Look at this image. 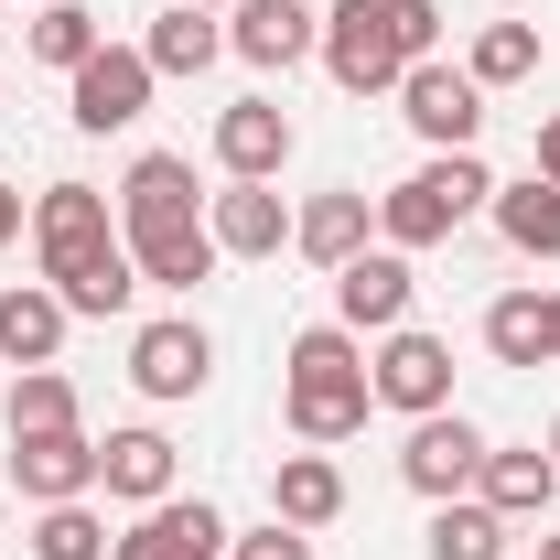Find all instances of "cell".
Returning a JSON list of instances; mask_svg holds the SVG:
<instances>
[{"mask_svg": "<svg viewBox=\"0 0 560 560\" xmlns=\"http://www.w3.org/2000/svg\"><path fill=\"white\" fill-rule=\"evenodd\" d=\"M119 237H130V259L151 291H206L226 259H215L206 237V206H195V162L184 151H140L130 173H119Z\"/></svg>", "mask_w": 560, "mask_h": 560, "instance_id": "obj_1", "label": "cell"}, {"mask_svg": "<svg viewBox=\"0 0 560 560\" xmlns=\"http://www.w3.org/2000/svg\"><path fill=\"white\" fill-rule=\"evenodd\" d=\"M377 410V388H366V335L346 324H302L291 355H280V420H291V442H313V453H335L355 442Z\"/></svg>", "mask_w": 560, "mask_h": 560, "instance_id": "obj_2", "label": "cell"}, {"mask_svg": "<svg viewBox=\"0 0 560 560\" xmlns=\"http://www.w3.org/2000/svg\"><path fill=\"white\" fill-rule=\"evenodd\" d=\"M442 55V11L431 0H335L324 11V75L346 97H399V75Z\"/></svg>", "mask_w": 560, "mask_h": 560, "instance_id": "obj_3", "label": "cell"}, {"mask_svg": "<svg viewBox=\"0 0 560 560\" xmlns=\"http://www.w3.org/2000/svg\"><path fill=\"white\" fill-rule=\"evenodd\" d=\"M486 206H495V173H486V162H475V151H431L410 184L377 195V248H399V259H410V248H442L464 215H486Z\"/></svg>", "mask_w": 560, "mask_h": 560, "instance_id": "obj_4", "label": "cell"}, {"mask_svg": "<svg viewBox=\"0 0 560 560\" xmlns=\"http://www.w3.org/2000/svg\"><path fill=\"white\" fill-rule=\"evenodd\" d=\"M366 388H377V410H399V420L453 410V346L420 335V324H399V335H377V355H366Z\"/></svg>", "mask_w": 560, "mask_h": 560, "instance_id": "obj_5", "label": "cell"}, {"mask_svg": "<svg viewBox=\"0 0 560 560\" xmlns=\"http://www.w3.org/2000/svg\"><path fill=\"white\" fill-rule=\"evenodd\" d=\"M151 86H162V75H151L140 44H97V55L66 75V119H75L86 140H108V130H130L140 108H151Z\"/></svg>", "mask_w": 560, "mask_h": 560, "instance_id": "obj_6", "label": "cell"}, {"mask_svg": "<svg viewBox=\"0 0 560 560\" xmlns=\"http://www.w3.org/2000/svg\"><path fill=\"white\" fill-rule=\"evenodd\" d=\"M475 475H486V431H475L464 410L410 420V442H399V486H410V495L453 506V495H475Z\"/></svg>", "mask_w": 560, "mask_h": 560, "instance_id": "obj_7", "label": "cell"}, {"mask_svg": "<svg viewBox=\"0 0 560 560\" xmlns=\"http://www.w3.org/2000/svg\"><path fill=\"white\" fill-rule=\"evenodd\" d=\"M206 377H215V335L195 324V313H162V324H140L130 335V388L140 399H206Z\"/></svg>", "mask_w": 560, "mask_h": 560, "instance_id": "obj_8", "label": "cell"}, {"mask_svg": "<svg viewBox=\"0 0 560 560\" xmlns=\"http://www.w3.org/2000/svg\"><path fill=\"white\" fill-rule=\"evenodd\" d=\"M399 119H410L431 151H475V130H486V86L464 66H442V55H420L410 75H399Z\"/></svg>", "mask_w": 560, "mask_h": 560, "instance_id": "obj_9", "label": "cell"}, {"mask_svg": "<svg viewBox=\"0 0 560 560\" xmlns=\"http://www.w3.org/2000/svg\"><path fill=\"white\" fill-rule=\"evenodd\" d=\"M11 495H22V506H75V495H97V442H86V420H75V431H11Z\"/></svg>", "mask_w": 560, "mask_h": 560, "instance_id": "obj_10", "label": "cell"}, {"mask_svg": "<svg viewBox=\"0 0 560 560\" xmlns=\"http://www.w3.org/2000/svg\"><path fill=\"white\" fill-rule=\"evenodd\" d=\"M22 237H33V270L55 280V270H75L86 248H108V237H119V215H108V195H97V184H44Z\"/></svg>", "mask_w": 560, "mask_h": 560, "instance_id": "obj_11", "label": "cell"}, {"mask_svg": "<svg viewBox=\"0 0 560 560\" xmlns=\"http://www.w3.org/2000/svg\"><path fill=\"white\" fill-rule=\"evenodd\" d=\"M226 517H215L206 495H162V506H140L130 528L108 539V560H226Z\"/></svg>", "mask_w": 560, "mask_h": 560, "instance_id": "obj_12", "label": "cell"}, {"mask_svg": "<svg viewBox=\"0 0 560 560\" xmlns=\"http://www.w3.org/2000/svg\"><path fill=\"white\" fill-rule=\"evenodd\" d=\"M226 55L259 75H291L302 55H324V11L313 0H237L226 11Z\"/></svg>", "mask_w": 560, "mask_h": 560, "instance_id": "obj_13", "label": "cell"}, {"mask_svg": "<svg viewBox=\"0 0 560 560\" xmlns=\"http://www.w3.org/2000/svg\"><path fill=\"white\" fill-rule=\"evenodd\" d=\"M291 151H302V130H291L280 97H237V108H215V173H226V184H280Z\"/></svg>", "mask_w": 560, "mask_h": 560, "instance_id": "obj_14", "label": "cell"}, {"mask_svg": "<svg viewBox=\"0 0 560 560\" xmlns=\"http://www.w3.org/2000/svg\"><path fill=\"white\" fill-rule=\"evenodd\" d=\"M410 259H399V248H355L346 270H335V324H346V335H399V324H410Z\"/></svg>", "mask_w": 560, "mask_h": 560, "instance_id": "obj_15", "label": "cell"}, {"mask_svg": "<svg viewBox=\"0 0 560 560\" xmlns=\"http://www.w3.org/2000/svg\"><path fill=\"white\" fill-rule=\"evenodd\" d=\"M173 475H184V453H173L151 420H130V431H108V442H97V495H119L130 517H140V506H162Z\"/></svg>", "mask_w": 560, "mask_h": 560, "instance_id": "obj_16", "label": "cell"}, {"mask_svg": "<svg viewBox=\"0 0 560 560\" xmlns=\"http://www.w3.org/2000/svg\"><path fill=\"white\" fill-rule=\"evenodd\" d=\"M475 495H486L506 528L550 517V506H560V464H550V442H486V475H475Z\"/></svg>", "mask_w": 560, "mask_h": 560, "instance_id": "obj_17", "label": "cell"}, {"mask_svg": "<svg viewBox=\"0 0 560 560\" xmlns=\"http://www.w3.org/2000/svg\"><path fill=\"white\" fill-rule=\"evenodd\" d=\"M291 248H302L313 270H346L355 248H377V195H355V184H335V195L291 206Z\"/></svg>", "mask_w": 560, "mask_h": 560, "instance_id": "obj_18", "label": "cell"}, {"mask_svg": "<svg viewBox=\"0 0 560 560\" xmlns=\"http://www.w3.org/2000/svg\"><path fill=\"white\" fill-rule=\"evenodd\" d=\"M206 237H215V259H280L291 248V206L270 184H226V195H206Z\"/></svg>", "mask_w": 560, "mask_h": 560, "instance_id": "obj_19", "label": "cell"}, {"mask_svg": "<svg viewBox=\"0 0 560 560\" xmlns=\"http://www.w3.org/2000/svg\"><path fill=\"white\" fill-rule=\"evenodd\" d=\"M270 517L302 528V539L335 528V517H346V464H335V453H280L270 464Z\"/></svg>", "mask_w": 560, "mask_h": 560, "instance_id": "obj_20", "label": "cell"}, {"mask_svg": "<svg viewBox=\"0 0 560 560\" xmlns=\"http://www.w3.org/2000/svg\"><path fill=\"white\" fill-rule=\"evenodd\" d=\"M486 355L495 366H560V324H550V291H495L486 302Z\"/></svg>", "mask_w": 560, "mask_h": 560, "instance_id": "obj_21", "label": "cell"}, {"mask_svg": "<svg viewBox=\"0 0 560 560\" xmlns=\"http://www.w3.org/2000/svg\"><path fill=\"white\" fill-rule=\"evenodd\" d=\"M66 302H55V280H11V291H0V355H11V366H55V355H66Z\"/></svg>", "mask_w": 560, "mask_h": 560, "instance_id": "obj_22", "label": "cell"}, {"mask_svg": "<svg viewBox=\"0 0 560 560\" xmlns=\"http://www.w3.org/2000/svg\"><path fill=\"white\" fill-rule=\"evenodd\" d=\"M130 291H140L130 237H108V248H86L75 270H55V302H66L75 324H108V313H130Z\"/></svg>", "mask_w": 560, "mask_h": 560, "instance_id": "obj_23", "label": "cell"}, {"mask_svg": "<svg viewBox=\"0 0 560 560\" xmlns=\"http://www.w3.org/2000/svg\"><path fill=\"white\" fill-rule=\"evenodd\" d=\"M517 550V528L495 517L486 495H453V506H431V539H420V560H506Z\"/></svg>", "mask_w": 560, "mask_h": 560, "instance_id": "obj_24", "label": "cell"}, {"mask_svg": "<svg viewBox=\"0 0 560 560\" xmlns=\"http://www.w3.org/2000/svg\"><path fill=\"white\" fill-rule=\"evenodd\" d=\"M495 237H506V248H517V259H560V184H539V173H528V184H495Z\"/></svg>", "mask_w": 560, "mask_h": 560, "instance_id": "obj_25", "label": "cell"}, {"mask_svg": "<svg viewBox=\"0 0 560 560\" xmlns=\"http://www.w3.org/2000/svg\"><path fill=\"white\" fill-rule=\"evenodd\" d=\"M97 44H108V22H97L86 0H44V11H33V33H22V55H33V66H55V75H75Z\"/></svg>", "mask_w": 560, "mask_h": 560, "instance_id": "obj_26", "label": "cell"}, {"mask_svg": "<svg viewBox=\"0 0 560 560\" xmlns=\"http://www.w3.org/2000/svg\"><path fill=\"white\" fill-rule=\"evenodd\" d=\"M140 55H151V75H206L215 55H226V22H215V11H184V0H173V11L151 22V44H140Z\"/></svg>", "mask_w": 560, "mask_h": 560, "instance_id": "obj_27", "label": "cell"}, {"mask_svg": "<svg viewBox=\"0 0 560 560\" xmlns=\"http://www.w3.org/2000/svg\"><path fill=\"white\" fill-rule=\"evenodd\" d=\"M464 75H475L486 97H506V86H528V75H539V22H486V33L464 44Z\"/></svg>", "mask_w": 560, "mask_h": 560, "instance_id": "obj_28", "label": "cell"}, {"mask_svg": "<svg viewBox=\"0 0 560 560\" xmlns=\"http://www.w3.org/2000/svg\"><path fill=\"white\" fill-rule=\"evenodd\" d=\"M11 431H75V377L66 366H11Z\"/></svg>", "mask_w": 560, "mask_h": 560, "instance_id": "obj_29", "label": "cell"}, {"mask_svg": "<svg viewBox=\"0 0 560 560\" xmlns=\"http://www.w3.org/2000/svg\"><path fill=\"white\" fill-rule=\"evenodd\" d=\"M33 560H108V517L75 495V506H33V539H22Z\"/></svg>", "mask_w": 560, "mask_h": 560, "instance_id": "obj_30", "label": "cell"}, {"mask_svg": "<svg viewBox=\"0 0 560 560\" xmlns=\"http://www.w3.org/2000/svg\"><path fill=\"white\" fill-rule=\"evenodd\" d=\"M226 560H313V539H302V528H248V539H226Z\"/></svg>", "mask_w": 560, "mask_h": 560, "instance_id": "obj_31", "label": "cell"}, {"mask_svg": "<svg viewBox=\"0 0 560 560\" xmlns=\"http://www.w3.org/2000/svg\"><path fill=\"white\" fill-rule=\"evenodd\" d=\"M22 226H33V206H22V195H11V184H0V248H11V237H22Z\"/></svg>", "mask_w": 560, "mask_h": 560, "instance_id": "obj_32", "label": "cell"}, {"mask_svg": "<svg viewBox=\"0 0 560 560\" xmlns=\"http://www.w3.org/2000/svg\"><path fill=\"white\" fill-rule=\"evenodd\" d=\"M539 184H560V119H539Z\"/></svg>", "mask_w": 560, "mask_h": 560, "instance_id": "obj_33", "label": "cell"}, {"mask_svg": "<svg viewBox=\"0 0 560 560\" xmlns=\"http://www.w3.org/2000/svg\"><path fill=\"white\" fill-rule=\"evenodd\" d=\"M184 11H215V22H226V11H237V0H184Z\"/></svg>", "mask_w": 560, "mask_h": 560, "instance_id": "obj_34", "label": "cell"}, {"mask_svg": "<svg viewBox=\"0 0 560 560\" xmlns=\"http://www.w3.org/2000/svg\"><path fill=\"white\" fill-rule=\"evenodd\" d=\"M0 528H11V486H0Z\"/></svg>", "mask_w": 560, "mask_h": 560, "instance_id": "obj_35", "label": "cell"}, {"mask_svg": "<svg viewBox=\"0 0 560 560\" xmlns=\"http://www.w3.org/2000/svg\"><path fill=\"white\" fill-rule=\"evenodd\" d=\"M539 560H560V539H539Z\"/></svg>", "mask_w": 560, "mask_h": 560, "instance_id": "obj_36", "label": "cell"}, {"mask_svg": "<svg viewBox=\"0 0 560 560\" xmlns=\"http://www.w3.org/2000/svg\"><path fill=\"white\" fill-rule=\"evenodd\" d=\"M550 464H560V420H550Z\"/></svg>", "mask_w": 560, "mask_h": 560, "instance_id": "obj_37", "label": "cell"}, {"mask_svg": "<svg viewBox=\"0 0 560 560\" xmlns=\"http://www.w3.org/2000/svg\"><path fill=\"white\" fill-rule=\"evenodd\" d=\"M550 324H560V291H550Z\"/></svg>", "mask_w": 560, "mask_h": 560, "instance_id": "obj_38", "label": "cell"}, {"mask_svg": "<svg viewBox=\"0 0 560 560\" xmlns=\"http://www.w3.org/2000/svg\"><path fill=\"white\" fill-rule=\"evenodd\" d=\"M0 86H11V75H0Z\"/></svg>", "mask_w": 560, "mask_h": 560, "instance_id": "obj_39", "label": "cell"}]
</instances>
